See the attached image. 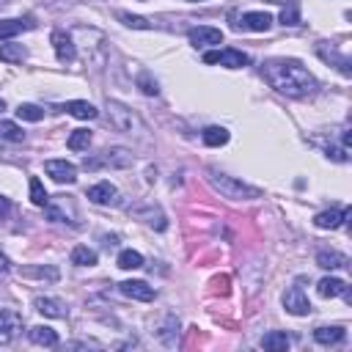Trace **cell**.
<instances>
[{
	"instance_id": "obj_1",
	"label": "cell",
	"mask_w": 352,
	"mask_h": 352,
	"mask_svg": "<svg viewBox=\"0 0 352 352\" xmlns=\"http://www.w3.org/2000/svg\"><path fill=\"white\" fill-rule=\"evenodd\" d=\"M261 77L267 80L270 88H275L278 94L289 96V99H305L314 96L319 82L316 77L294 58H270L261 63Z\"/></svg>"
},
{
	"instance_id": "obj_2",
	"label": "cell",
	"mask_w": 352,
	"mask_h": 352,
	"mask_svg": "<svg viewBox=\"0 0 352 352\" xmlns=\"http://www.w3.org/2000/svg\"><path fill=\"white\" fill-rule=\"evenodd\" d=\"M104 110H107V118H110V126L113 129H118V132H124V135H132V138H138V140H146L148 135V126H146V121L129 107V104H124V102H118V99H107V104H104Z\"/></svg>"
},
{
	"instance_id": "obj_3",
	"label": "cell",
	"mask_w": 352,
	"mask_h": 352,
	"mask_svg": "<svg viewBox=\"0 0 352 352\" xmlns=\"http://www.w3.org/2000/svg\"><path fill=\"white\" fill-rule=\"evenodd\" d=\"M206 182H209V187L214 192H220L228 201H253V198H261V190L258 187L245 184V182H239V179H234V176H228L223 170H214V168L206 170Z\"/></svg>"
},
{
	"instance_id": "obj_4",
	"label": "cell",
	"mask_w": 352,
	"mask_h": 352,
	"mask_svg": "<svg viewBox=\"0 0 352 352\" xmlns=\"http://www.w3.org/2000/svg\"><path fill=\"white\" fill-rule=\"evenodd\" d=\"M135 162V154L129 148H121V146H110L104 148L102 154L96 157H85V168L88 170H99V168H129Z\"/></svg>"
},
{
	"instance_id": "obj_5",
	"label": "cell",
	"mask_w": 352,
	"mask_h": 352,
	"mask_svg": "<svg viewBox=\"0 0 352 352\" xmlns=\"http://www.w3.org/2000/svg\"><path fill=\"white\" fill-rule=\"evenodd\" d=\"M44 212H47V217H50L52 223H69V226H77V209H74V201L66 198V195H55V198H50L47 206H44Z\"/></svg>"
},
{
	"instance_id": "obj_6",
	"label": "cell",
	"mask_w": 352,
	"mask_h": 352,
	"mask_svg": "<svg viewBox=\"0 0 352 352\" xmlns=\"http://www.w3.org/2000/svg\"><path fill=\"white\" fill-rule=\"evenodd\" d=\"M204 63H220L223 69H242V66L250 63V58L242 50L226 47V50H209V52H204Z\"/></svg>"
},
{
	"instance_id": "obj_7",
	"label": "cell",
	"mask_w": 352,
	"mask_h": 352,
	"mask_svg": "<svg viewBox=\"0 0 352 352\" xmlns=\"http://www.w3.org/2000/svg\"><path fill=\"white\" fill-rule=\"evenodd\" d=\"M280 302H283L286 314H292V316H308V314H311V300H308V294L302 292V286H289V289L283 292Z\"/></svg>"
},
{
	"instance_id": "obj_8",
	"label": "cell",
	"mask_w": 352,
	"mask_h": 352,
	"mask_svg": "<svg viewBox=\"0 0 352 352\" xmlns=\"http://www.w3.org/2000/svg\"><path fill=\"white\" fill-rule=\"evenodd\" d=\"M44 173L58 184H74L77 182V165L69 160H47Z\"/></svg>"
},
{
	"instance_id": "obj_9",
	"label": "cell",
	"mask_w": 352,
	"mask_h": 352,
	"mask_svg": "<svg viewBox=\"0 0 352 352\" xmlns=\"http://www.w3.org/2000/svg\"><path fill=\"white\" fill-rule=\"evenodd\" d=\"M316 55L324 60V63H330V66H336L344 77H349L352 74V60L344 55V52H338L333 44H327V41H319L316 44Z\"/></svg>"
},
{
	"instance_id": "obj_10",
	"label": "cell",
	"mask_w": 352,
	"mask_h": 352,
	"mask_svg": "<svg viewBox=\"0 0 352 352\" xmlns=\"http://www.w3.org/2000/svg\"><path fill=\"white\" fill-rule=\"evenodd\" d=\"M272 28V16L267 11H245L239 22H234V30H253V33H267Z\"/></svg>"
},
{
	"instance_id": "obj_11",
	"label": "cell",
	"mask_w": 352,
	"mask_h": 352,
	"mask_svg": "<svg viewBox=\"0 0 352 352\" xmlns=\"http://www.w3.org/2000/svg\"><path fill=\"white\" fill-rule=\"evenodd\" d=\"M50 41H52L55 58H58L60 63H72V60L77 58V47H74V41H72V36H69L66 30H52Z\"/></svg>"
},
{
	"instance_id": "obj_12",
	"label": "cell",
	"mask_w": 352,
	"mask_h": 352,
	"mask_svg": "<svg viewBox=\"0 0 352 352\" xmlns=\"http://www.w3.org/2000/svg\"><path fill=\"white\" fill-rule=\"evenodd\" d=\"M22 330V316L11 308H0V344H11Z\"/></svg>"
},
{
	"instance_id": "obj_13",
	"label": "cell",
	"mask_w": 352,
	"mask_h": 352,
	"mask_svg": "<svg viewBox=\"0 0 352 352\" xmlns=\"http://www.w3.org/2000/svg\"><path fill=\"white\" fill-rule=\"evenodd\" d=\"M190 44L198 50V47H214V44H223V30L220 28H209V25H198L187 33Z\"/></svg>"
},
{
	"instance_id": "obj_14",
	"label": "cell",
	"mask_w": 352,
	"mask_h": 352,
	"mask_svg": "<svg viewBox=\"0 0 352 352\" xmlns=\"http://www.w3.org/2000/svg\"><path fill=\"white\" fill-rule=\"evenodd\" d=\"M88 201L96 204V206H110V204H118V187L110 184V182H96L88 187Z\"/></svg>"
},
{
	"instance_id": "obj_15",
	"label": "cell",
	"mask_w": 352,
	"mask_h": 352,
	"mask_svg": "<svg viewBox=\"0 0 352 352\" xmlns=\"http://www.w3.org/2000/svg\"><path fill=\"white\" fill-rule=\"evenodd\" d=\"M118 289H121L124 297H129V300H140V302H151V300L157 297L154 286H148L146 280H121Z\"/></svg>"
},
{
	"instance_id": "obj_16",
	"label": "cell",
	"mask_w": 352,
	"mask_h": 352,
	"mask_svg": "<svg viewBox=\"0 0 352 352\" xmlns=\"http://www.w3.org/2000/svg\"><path fill=\"white\" fill-rule=\"evenodd\" d=\"M33 308H36L41 316H47V319H66V314H69L66 302L58 300V297H36V300H33Z\"/></svg>"
},
{
	"instance_id": "obj_17",
	"label": "cell",
	"mask_w": 352,
	"mask_h": 352,
	"mask_svg": "<svg viewBox=\"0 0 352 352\" xmlns=\"http://www.w3.org/2000/svg\"><path fill=\"white\" fill-rule=\"evenodd\" d=\"M346 338V330L341 324H322L314 330V341L322 346H338Z\"/></svg>"
},
{
	"instance_id": "obj_18",
	"label": "cell",
	"mask_w": 352,
	"mask_h": 352,
	"mask_svg": "<svg viewBox=\"0 0 352 352\" xmlns=\"http://www.w3.org/2000/svg\"><path fill=\"white\" fill-rule=\"evenodd\" d=\"M346 214H349V209L346 206H341V209H324V212H319L316 217H314V226L316 228H338L344 220H346Z\"/></svg>"
},
{
	"instance_id": "obj_19",
	"label": "cell",
	"mask_w": 352,
	"mask_h": 352,
	"mask_svg": "<svg viewBox=\"0 0 352 352\" xmlns=\"http://www.w3.org/2000/svg\"><path fill=\"white\" fill-rule=\"evenodd\" d=\"M63 110H66L69 116L80 118V121H94V118L99 116V110H96L91 102H85V99H69V102L63 104Z\"/></svg>"
},
{
	"instance_id": "obj_20",
	"label": "cell",
	"mask_w": 352,
	"mask_h": 352,
	"mask_svg": "<svg viewBox=\"0 0 352 352\" xmlns=\"http://www.w3.org/2000/svg\"><path fill=\"white\" fill-rule=\"evenodd\" d=\"M33 19H22V16H11V19H0V38L8 41L14 36H19L22 30H30Z\"/></svg>"
},
{
	"instance_id": "obj_21",
	"label": "cell",
	"mask_w": 352,
	"mask_h": 352,
	"mask_svg": "<svg viewBox=\"0 0 352 352\" xmlns=\"http://www.w3.org/2000/svg\"><path fill=\"white\" fill-rule=\"evenodd\" d=\"M28 338L33 344H38V346H58V333L52 327H47V324H33L28 330Z\"/></svg>"
},
{
	"instance_id": "obj_22",
	"label": "cell",
	"mask_w": 352,
	"mask_h": 352,
	"mask_svg": "<svg viewBox=\"0 0 352 352\" xmlns=\"http://www.w3.org/2000/svg\"><path fill=\"white\" fill-rule=\"evenodd\" d=\"M261 346L267 352H286L292 346V338L283 333V330H270L264 338H261Z\"/></svg>"
},
{
	"instance_id": "obj_23",
	"label": "cell",
	"mask_w": 352,
	"mask_h": 352,
	"mask_svg": "<svg viewBox=\"0 0 352 352\" xmlns=\"http://www.w3.org/2000/svg\"><path fill=\"white\" fill-rule=\"evenodd\" d=\"M316 264L322 270H341V267L349 264V258L344 253H338V250H319L316 253Z\"/></svg>"
},
{
	"instance_id": "obj_24",
	"label": "cell",
	"mask_w": 352,
	"mask_h": 352,
	"mask_svg": "<svg viewBox=\"0 0 352 352\" xmlns=\"http://www.w3.org/2000/svg\"><path fill=\"white\" fill-rule=\"evenodd\" d=\"M316 292H319V297H344L346 294V283L341 280V278H322L319 283H316Z\"/></svg>"
},
{
	"instance_id": "obj_25",
	"label": "cell",
	"mask_w": 352,
	"mask_h": 352,
	"mask_svg": "<svg viewBox=\"0 0 352 352\" xmlns=\"http://www.w3.org/2000/svg\"><path fill=\"white\" fill-rule=\"evenodd\" d=\"M135 214L146 223V226H151V228H157V231H165L168 228V220H165V214L157 209V206H146V209H135Z\"/></svg>"
},
{
	"instance_id": "obj_26",
	"label": "cell",
	"mask_w": 352,
	"mask_h": 352,
	"mask_svg": "<svg viewBox=\"0 0 352 352\" xmlns=\"http://www.w3.org/2000/svg\"><path fill=\"white\" fill-rule=\"evenodd\" d=\"M25 58H28V50L22 44H14V41L0 44V60L3 63H22Z\"/></svg>"
},
{
	"instance_id": "obj_27",
	"label": "cell",
	"mask_w": 352,
	"mask_h": 352,
	"mask_svg": "<svg viewBox=\"0 0 352 352\" xmlns=\"http://www.w3.org/2000/svg\"><path fill=\"white\" fill-rule=\"evenodd\" d=\"M228 129L226 126H206L204 129V135H201V140L209 146V148H217V146H226L228 143Z\"/></svg>"
},
{
	"instance_id": "obj_28",
	"label": "cell",
	"mask_w": 352,
	"mask_h": 352,
	"mask_svg": "<svg viewBox=\"0 0 352 352\" xmlns=\"http://www.w3.org/2000/svg\"><path fill=\"white\" fill-rule=\"evenodd\" d=\"M69 258H72L74 267H94V264H96V250L88 248V245H77Z\"/></svg>"
},
{
	"instance_id": "obj_29",
	"label": "cell",
	"mask_w": 352,
	"mask_h": 352,
	"mask_svg": "<svg viewBox=\"0 0 352 352\" xmlns=\"http://www.w3.org/2000/svg\"><path fill=\"white\" fill-rule=\"evenodd\" d=\"M116 264H118L121 270H140V267H143V256H140L138 250L126 248V250H121V253H118Z\"/></svg>"
},
{
	"instance_id": "obj_30",
	"label": "cell",
	"mask_w": 352,
	"mask_h": 352,
	"mask_svg": "<svg viewBox=\"0 0 352 352\" xmlns=\"http://www.w3.org/2000/svg\"><path fill=\"white\" fill-rule=\"evenodd\" d=\"M116 16H118V22H121V25H126V28H135V30H151V22H148L146 16H140V14L118 11Z\"/></svg>"
},
{
	"instance_id": "obj_31",
	"label": "cell",
	"mask_w": 352,
	"mask_h": 352,
	"mask_svg": "<svg viewBox=\"0 0 352 352\" xmlns=\"http://www.w3.org/2000/svg\"><path fill=\"white\" fill-rule=\"evenodd\" d=\"M0 140L22 143V140H25V132H22V126L14 124V121H0Z\"/></svg>"
},
{
	"instance_id": "obj_32",
	"label": "cell",
	"mask_w": 352,
	"mask_h": 352,
	"mask_svg": "<svg viewBox=\"0 0 352 352\" xmlns=\"http://www.w3.org/2000/svg\"><path fill=\"white\" fill-rule=\"evenodd\" d=\"M66 146H69L72 151H88V146H91V132H88V129H74V132L69 135Z\"/></svg>"
},
{
	"instance_id": "obj_33",
	"label": "cell",
	"mask_w": 352,
	"mask_h": 352,
	"mask_svg": "<svg viewBox=\"0 0 352 352\" xmlns=\"http://www.w3.org/2000/svg\"><path fill=\"white\" fill-rule=\"evenodd\" d=\"M16 118H22V121H41L44 118V107L30 104V102H22L16 107Z\"/></svg>"
},
{
	"instance_id": "obj_34",
	"label": "cell",
	"mask_w": 352,
	"mask_h": 352,
	"mask_svg": "<svg viewBox=\"0 0 352 352\" xmlns=\"http://www.w3.org/2000/svg\"><path fill=\"white\" fill-rule=\"evenodd\" d=\"M280 25H289V28L300 25V6H297L294 0H289V3L283 6V11H280Z\"/></svg>"
},
{
	"instance_id": "obj_35",
	"label": "cell",
	"mask_w": 352,
	"mask_h": 352,
	"mask_svg": "<svg viewBox=\"0 0 352 352\" xmlns=\"http://www.w3.org/2000/svg\"><path fill=\"white\" fill-rule=\"evenodd\" d=\"M135 80H138V88H140L146 96H157V94H160V85H157V80H154L148 72H138Z\"/></svg>"
},
{
	"instance_id": "obj_36",
	"label": "cell",
	"mask_w": 352,
	"mask_h": 352,
	"mask_svg": "<svg viewBox=\"0 0 352 352\" xmlns=\"http://www.w3.org/2000/svg\"><path fill=\"white\" fill-rule=\"evenodd\" d=\"M30 201H33L36 206H47V201H50V195H47L41 179H36V176L30 179Z\"/></svg>"
},
{
	"instance_id": "obj_37",
	"label": "cell",
	"mask_w": 352,
	"mask_h": 352,
	"mask_svg": "<svg viewBox=\"0 0 352 352\" xmlns=\"http://www.w3.org/2000/svg\"><path fill=\"white\" fill-rule=\"evenodd\" d=\"M25 275H36V278H47V280H58V270L55 267H30V270H22Z\"/></svg>"
},
{
	"instance_id": "obj_38",
	"label": "cell",
	"mask_w": 352,
	"mask_h": 352,
	"mask_svg": "<svg viewBox=\"0 0 352 352\" xmlns=\"http://www.w3.org/2000/svg\"><path fill=\"white\" fill-rule=\"evenodd\" d=\"M8 272H11V258L0 250V275H8Z\"/></svg>"
},
{
	"instance_id": "obj_39",
	"label": "cell",
	"mask_w": 352,
	"mask_h": 352,
	"mask_svg": "<svg viewBox=\"0 0 352 352\" xmlns=\"http://www.w3.org/2000/svg\"><path fill=\"white\" fill-rule=\"evenodd\" d=\"M8 212H11V201H8L6 195H0V220H3Z\"/></svg>"
},
{
	"instance_id": "obj_40",
	"label": "cell",
	"mask_w": 352,
	"mask_h": 352,
	"mask_svg": "<svg viewBox=\"0 0 352 352\" xmlns=\"http://www.w3.org/2000/svg\"><path fill=\"white\" fill-rule=\"evenodd\" d=\"M264 3H272V6H286L289 0H264Z\"/></svg>"
},
{
	"instance_id": "obj_41",
	"label": "cell",
	"mask_w": 352,
	"mask_h": 352,
	"mask_svg": "<svg viewBox=\"0 0 352 352\" xmlns=\"http://www.w3.org/2000/svg\"><path fill=\"white\" fill-rule=\"evenodd\" d=\"M3 110H6V102H3V99H0V113H3Z\"/></svg>"
},
{
	"instance_id": "obj_42",
	"label": "cell",
	"mask_w": 352,
	"mask_h": 352,
	"mask_svg": "<svg viewBox=\"0 0 352 352\" xmlns=\"http://www.w3.org/2000/svg\"><path fill=\"white\" fill-rule=\"evenodd\" d=\"M187 3H204V0H187Z\"/></svg>"
},
{
	"instance_id": "obj_43",
	"label": "cell",
	"mask_w": 352,
	"mask_h": 352,
	"mask_svg": "<svg viewBox=\"0 0 352 352\" xmlns=\"http://www.w3.org/2000/svg\"><path fill=\"white\" fill-rule=\"evenodd\" d=\"M140 3H146V0H140Z\"/></svg>"
}]
</instances>
